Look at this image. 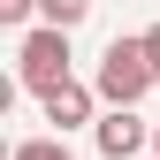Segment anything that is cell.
Masks as SVG:
<instances>
[{
	"mask_svg": "<svg viewBox=\"0 0 160 160\" xmlns=\"http://www.w3.org/2000/svg\"><path fill=\"white\" fill-rule=\"evenodd\" d=\"M145 53H152V61H160V23H152V31H145Z\"/></svg>",
	"mask_w": 160,
	"mask_h": 160,
	"instance_id": "cell-8",
	"label": "cell"
},
{
	"mask_svg": "<svg viewBox=\"0 0 160 160\" xmlns=\"http://www.w3.org/2000/svg\"><path fill=\"white\" fill-rule=\"evenodd\" d=\"M38 107H46V122H53V137H69V130H84V122H99V92L92 84H76V76H69V84H53L46 99H38Z\"/></svg>",
	"mask_w": 160,
	"mask_h": 160,
	"instance_id": "cell-4",
	"label": "cell"
},
{
	"mask_svg": "<svg viewBox=\"0 0 160 160\" xmlns=\"http://www.w3.org/2000/svg\"><path fill=\"white\" fill-rule=\"evenodd\" d=\"M160 84V61L145 53V38H107V53H99V76H92V92L107 99V107H137Z\"/></svg>",
	"mask_w": 160,
	"mask_h": 160,
	"instance_id": "cell-1",
	"label": "cell"
},
{
	"mask_svg": "<svg viewBox=\"0 0 160 160\" xmlns=\"http://www.w3.org/2000/svg\"><path fill=\"white\" fill-rule=\"evenodd\" d=\"M38 15V0H0V23H31Z\"/></svg>",
	"mask_w": 160,
	"mask_h": 160,
	"instance_id": "cell-7",
	"label": "cell"
},
{
	"mask_svg": "<svg viewBox=\"0 0 160 160\" xmlns=\"http://www.w3.org/2000/svg\"><path fill=\"white\" fill-rule=\"evenodd\" d=\"M15 84L46 99L53 84H69V31H23V46H15Z\"/></svg>",
	"mask_w": 160,
	"mask_h": 160,
	"instance_id": "cell-2",
	"label": "cell"
},
{
	"mask_svg": "<svg viewBox=\"0 0 160 160\" xmlns=\"http://www.w3.org/2000/svg\"><path fill=\"white\" fill-rule=\"evenodd\" d=\"M92 137H99V152H107V160H137V152L152 145V130L137 122V107H107V114L92 122Z\"/></svg>",
	"mask_w": 160,
	"mask_h": 160,
	"instance_id": "cell-3",
	"label": "cell"
},
{
	"mask_svg": "<svg viewBox=\"0 0 160 160\" xmlns=\"http://www.w3.org/2000/svg\"><path fill=\"white\" fill-rule=\"evenodd\" d=\"M8 160H76V152H69V137H23Z\"/></svg>",
	"mask_w": 160,
	"mask_h": 160,
	"instance_id": "cell-6",
	"label": "cell"
},
{
	"mask_svg": "<svg viewBox=\"0 0 160 160\" xmlns=\"http://www.w3.org/2000/svg\"><path fill=\"white\" fill-rule=\"evenodd\" d=\"M84 15H92V0H38V23L46 31H76Z\"/></svg>",
	"mask_w": 160,
	"mask_h": 160,
	"instance_id": "cell-5",
	"label": "cell"
},
{
	"mask_svg": "<svg viewBox=\"0 0 160 160\" xmlns=\"http://www.w3.org/2000/svg\"><path fill=\"white\" fill-rule=\"evenodd\" d=\"M152 152H160V122H152Z\"/></svg>",
	"mask_w": 160,
	"mask_h": 160,
	"instance_id": "cell-9",
	"label": "cell"
}]
</instances>
